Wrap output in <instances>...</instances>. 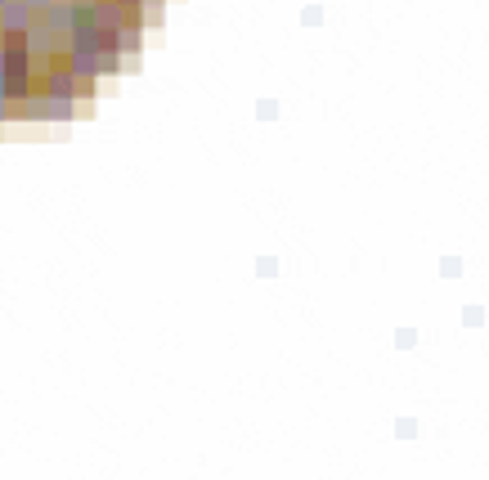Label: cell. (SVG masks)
Returning <instances> with one entry per match:
<instances>
[{
  "instance_id": "1",
  "label": "cell",
  "mask_w": 489,
  "mask_h": 480,
  "mask_svg": "<svg viewBox=\"0 0 489 480\" xmlns=\"http://www.w3.org/2000/svg\"><path fill=\"white\" fill-rule=\"evenodd\" d=\"M144 0H0V108L63 90L117 50Z\"/></svg>"
}]
</instances>
